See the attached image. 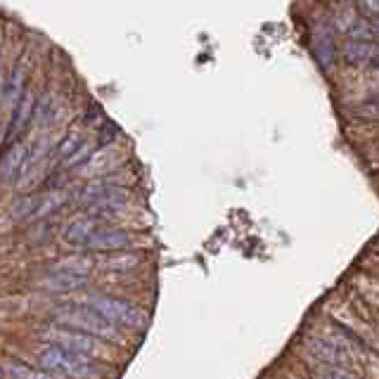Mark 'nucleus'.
I'll return each instance as SVG.
<instances>
[{
  "label": "nucleus",
  "mask_w": 379,
  "mask_h": 379,
  "mask_svg": "<svg viewBox=\"0 0 379 379\" xmlns=\"http://www.w3.org/2000/svg\"><path fill=\"white\" fill-rule=\"evenodd\" d=\"M38 365L40 370L50 375H65L69 379H107L109 368L104 363H97L95 358H86L72 351L48 341L38 348Z\"/></svg>",
  "instance_id": "1"
},
{
  "label": "nucleus",
  "mask_w": 379,
  "mask_h": 379,
  "mask_svg": "<svg viewBox=\"0 0 379 379\" xmlns=\"http://www.w3.org/2000/svg\"><path fill=\"white\" fill-rule=\"evenodd\" d=\"M344 334H308L304 339L306 353L313 358L315 363H327V365H353V353L363 351V341L353 336L346 329Z\"/></svg>",
  "instance_id": "2"
},
{
  "label": "nucleus",
  "mask_w": 379,
  "mask_h": 379,
  "mask_svg": "<svg viewBox=\"0 0 379 379\" xmlns=\"http://www.w3.org/2000/svg\"><path fill=\"white\" fill-rule=\"evenodd\" d=\"M53 320L57 322V327L76 329V332H86V334L100 336V339H107V341L116 339L119 327L111 325L104 315H100L88 304H65V306L55 308Z\"/></svg>",
  "instance_id": "3"
},
{
  "label": "nucleus",
  "mask_w": 379,
  "mask_h": 379,
  "mask_svg": "<svg viewBox=\"0 0 379 379\" xmlns=\"http://www.w3.org/2000/svg\"><path fill=\"white\" fill-rule=\"evenodd\" d=\"M90 265L93 263H90L88 258H69V261L53 265V268L38 280V285L43 287V290L55 292V294L81 290L88 280Z\"/></svg>",
  "instance_id": "4"
},
{
  "label": "nucleus",
  "mask_w": 379,
  "mask_h": 379,
  "mask_svg": "<svg viewBox=\"0 0 379 379\" xmlns=\"http://www.w3.org/2000/svg\"><path fill=\"white\" fill-rule=\"evenodd\" d=\"M88 306H93L97 313L104 315L114 327L126 329H143L147 322V315L140 306H136L128 299L119 297H90Z\"/></svg>",
  "instance_id": "5"
},
{
  "label": "nucleus",
  "mask_w": 379,
  "mask_h": 379,
  "mask_svg": "<svg viewBox=\"0 0 379 379\" xmlns=\"http://www.w3.org/2000/svg\"><path fill=\"white\" fill-rule=\"evenodd\" d=\"M45 336L50 344H57V346L86 358H104L111 351V344L107 339H100V336H93L86 332H76V329H67V327H55Z\"/></svg>",
  "instance_id": "6"
},
{
  "label": "nucleus",
  "mask_w": 379,
  "mask_h": 379,
  "mask_svg": "<svg viewBox=\"0 0 379 379\" xmlns=\"http://www.w3.org/2000/svg\"><path fill=\"white\" fill-rule=\"evenodd\" d=\"M341 62L353 69H379V43L353 38L341 48Z\"/></svg>",
  "instance_id": "7"
},
{
  "label": "nucleus",
  "mask_w": 379,
  "mask_h": 379,
  "mask_svg": "<svg viewBox=\"0 0 379 379\" xmlns=\"http://www.w3.org/2000/svg\"><path fill=\"white\" fill-rule=\"evenodd\" d=\"M133 244V233L123 228H97L90 240L86 242L83 249L90 251H104V254H111V251H123Z\"/></svg>",
  "instance_id": "8"
},
{
  "label": "nucleus",
  "mask_w": 379,
  "mask_h": 379,
  "mask_svg": "<svg viewBox=\"0 0 379 379\" xmlns=\"http://www.w3.org/2000/svg\"><path fill=\"white\" fill-rule=\"evenodd\" d=\"M26 154H29V147H26L24 143H19V140H15V143L5 150L3 159H0V180L3 182L17 180L24 171Z\"/></svg>",
  "instance_id": "9"
},
{
  "label": "nucleus",
  "mask_w": 379,
  "mask_h": 379,
  "mask_svg": "<svg viewBox=\"0 0 379 379\" xmlns=\"http://www.w3.org/2000/svg\"><path fill=\"white\" fill-rule=\"evenodd\" d=\"M332 24L341 33H356L361 31V12H358L353 0H341L332 12Z\"/></svg>",
  "instance_id": "10"
},
{
  "label": "nucleus",
  "mask_w": 379,
  "mask_h": 379,
  "mask_svg": "<svg viewBox=\"0 0 379 379\" xmlns=\"http://www.w3.org/2000/svg\"><path fill=\"white\" fill-rule=\"evenodd\" d=\"M36 114V97L31 93H24V97L15 104V111H12V121H10V128H8V140H15L19 133H22L29 121Z\"/></svg>",
  "instance_id": "11"
},
{
  "label": "nucleus",
  "mask_w": 379,
  "mask_h": 379,
  "mask_svg": "<svg viewBox=\"0 0 379 379\" xmlns=\"http://www.w3.org/2000/svg\"><path fill=\"white\" fill-rule=\"evenodd\" d=\"M97 223H100V219H95V216H90V214L83 216V219H76L72 226L65 230V242L69 247H86L90 235L100 228Z\"/></svg>",
  "instance_id": "12"
},
{
  "label": "nucleus",
  "mask_w": 379,
  "mask_h": 379,
  "mask_svg": "<svg viewBox=\"0 0 379 379\" xmlns=\"http://www.w3.org/2000/svg\"><path fill=\"white\" fill-rule=\"evenodd\" d=\"M311 377L313 379H363L351 365H327V363L311 365Z\"/></svg>",
  "instance_id": "13"
},
{
  "label": "nucleus",
  "mask_w": 379,
  "mask_h": 379,
  "mask_svg": "<svg viewBox=\"0 0 379 379\" xmlns=\"http://www.w3.org/2000/svg\"><path fill=\"white\" fill-rule=\"evenodd\" d=\"M83 145H86V143H83V136H81V133H79V131H72V133H67V136L62 138L57 145H55V150L50 152V157L57 159L60 164H65V161L72 157L74 152H79Z\"/></svg>",
  "instance_id": "14"
},
{
  "label": "nucleus",
  "mask_w": 379,
  "mask_h": 379,
  "mask_svg": "<svg viewBox=\"0 0 379 379\" xmlns=\"http://www.w3.org/2000/svg\"><path fill=\"white\" fill-rule=\"evenodd\" d=\"M3 368L5 372H8V377L10 379H55L50 372H45V370H33L29 368V365H24V363H3Z\"/></svg>",
  "instance_id": "15"
},
{
  "label": "nucleus",
  "mask_w": 379,
  "mask_h": 379,
  "mask_svg": "<svg viewBox=\"0 0 379 379\" xmlns=\"http://www.w3.org/2000/svg\"><path fill=\"white\" fill-rule=\"evenodd\" d=\"M24 83H26V69H24V65H19L15 72H12L10 81H8V90H5V97H8V102L12 107L24 97Z\"/></svg>",
  "instance_id": "16"
},
{
  "label": "nucleus",
  "mask_w": 379,
  "mask_h": 379,
  "mask_svg": "<svg viewBox=\"0 0 379 379\" xmlns=\"http://www.w3.org/2000/svg\"><path fill=\"white\" fill-rule=\"evenodd\" d=\"M65 202H67V194L65 192H48V194H43V199H40L36 214H33V221H36V219H45V216H50L53 212H57V209H62V204H65Z\"/></svg>",
  "instance_id": "17"
},
{
  "label": "nucleus",
  "mask_w": 379,
  "mask_h": 379,
  "mask_svg": "<svg viewBox=\"0 0 379 379\" xmlns=\"http://www.w3.org/2000/svg\"><path fill=\"white\" fill-rule=\"evenodd\" d=\"M351 111H353V116L363 119V121H379V95L365 97V100L358 102Z\"/></svg>",
  "instance_id": "18"
},
{
  "label": "nucleus",
  "mask_w": 379,
  "mask_h": 379,
  "mask_svg": "<svg viewBox=\"0 0 379 379\" xmlns=\"http://www.w3.org/2000/svg\"><path fill=\"white\" fill-rule=\"evenodd\" d=\"M140 263V256L138 254H119V256H111L104 261V268L109 270H131L136 268Z\"/></svg>",
  "instance_id": "19"
},
{
  "label": "nucleus",
  "mask_w": 379,
  "mask_h": 379,
  "mask_svg": "<svg viewBox=\"0 0 379 379\" xmlns=\"http://www.w3.org/2000/svg\"><path fill=\"white\" fill-rule=\"evenodd\" d=\"M315 55L320 57L322 65H329L334 57V45H332V36L329 33H322V36L315 38Z\"/></svg>",
  "instance_id": "20"
},
{
  "label": "nucleus",
  "mask_w": 379,
  "mask_h": 379,
  "mask_svg": "<svg viewBox=\"0 0 379 379\" xmlns=\"http://www.w3.org/2000/svg\"><path fill=\"white\" fill-rule=\"evenodd\" d=\"M356 8L363 17L379 19V0H356Z\"/></svg>",
  "instance_id": "21"
},
{
  "label": "nucleus",
  "mask_w": 379,
  "mask_h": 379,
  "mask_svg": "<svg viewBox=\"0 0 379 379\" xmlns=\"http://www.w3.org/2000/svg\"><path fill=\"white\" fill-rule=\"evenodd\" d=\"M368 33H370V36H372V38H375V40H377V43H379V19H377V22H375V24H372V26H370V29H368Z\"/></svg>",
  "instance_id": "22"
}]
</instances>
